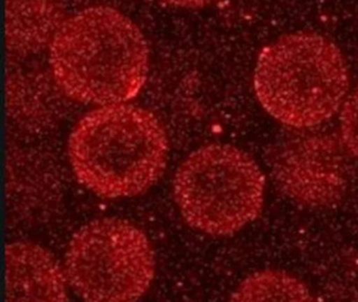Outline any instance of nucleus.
<instances>
[{"label": "nucleus", "instance_id": "1", "mask_svg": "<svg viewBox=\"0 0 358 302\" xmlns=\"http://www.w3.org/2000/svg\"><path fill=\"white\" fill-rule=\"evenodd\" d=\"M49 50L56 84L85 104L127 103L148 79L150 50L143 33L110 6H91L66 18Z\"/></svg>", "mask_w": 358, "mask_h": 302}, {"label": "nucleus", "instance_id": "2", "mask_svg": "<svg viewBox=\"0 0 358 302\" xmlns=\"http://www.w3.org/2000/svg\"><path fill=\"white\" fill-rule=\"evenodd\" d=\"M169 150L158 117L127 102L85 113L68 141L77 180L106 199L137 196L152 188L164 172Z\"/></svg>", "mask_w": 358, "mask_h": 302}, {"label": "nucleus", "instance_id": "3", "mask_svg": "<svg viewBox=\"0 0 358 302\" xmlns=\"http://www.w3.org/2000/svg\"><path fill=\"white\" fill-rule=\"evenodd\" d=\"M257 100L274 119L291 127H314L330 119L349 86L341 50L317 34L282 36L266 46L253 79Z\"/></svg>", "mask_w": 358, "mask_h": 302}, {"label": "nucleus", "instance_id": "4", "mask_svg": "<svg viewBox=\"0 0 358 302\" xmlns=\"http://www.w3.org/2000/svg\"><path fill=\"white\" fill-rule=\"evenodd\" d=\"M265 180L255 159L230 145L213 144L190 153L173 178V195L192 228L228 236L261 213Z\"/></svg>", "mask_w": 358, "mask_h": 302}, {"label": "nucleus", "instance_id": "5", "mask_svg": "<svg viewBox=\"0 0 358 302\" xmlns=\"http://www.w3.org/2000/svg\"><path fill=\"white\" fill-rule=\"evenodd\" d=\"M64 270L69 285L87 301H134L150 289L156 260L138 226L122 218H102L75 233Z\"/></svg>", "mask_w": 358, "mask_h": 302}, {"label": "nucleus", "instance_id": "6", "mask_svg": "<svg viewBox=\"0 0 358 302\" xmlns=\"http://www.w3.org/2000/svg\"><path fill=\"white\" fill-rule=\"evenodd\" d=\"M345 144L329 134L296 136L274 152L272 172L280 190L312 207L332 205L345 193Z\"/></svg>", "mask_w": 358, "mask_h": 302}, {"label": "nucleus", "instance_id": "7", "mask_svg": "<svg viewBox=\"0 0 358 302\" xmlns=\"http://www.w3.org/2000/svg\"><path fill=\"white\" fill-rule=\"evenodd\" d=\"M6 301H66L68 277L55 256L31 241H14L5 249Z\"/></svg>", "mask_w": 358, "mask_h": 302}, {"label": "nucleus", "instance_id": "8", "mask_svg": "<svg viewBox=\"0 0 358 302\" xmlns=\"http://www.w3.org/2000/svg\"><path fill=\"white\" fill-rule=\"evenodd\" d=\"M64 20L62 0H6L8 52L28 56L50 48Z\"/></svg>", "mask_w": 358, "mask_h": 302}, {"label": "nucleus", "instance_id": "9", "mask_svg": "<svg viewBox=\"0 0 358 302\" xmlns=\"http://www.w3.org/2000/svg\"><path fill=\"white\" fill-rule=\"evenodd\" d=\"M307 285L296 277L278 270H265L245 279L232 294L234 301H310Z\"/></svg>", "mask_w": 358, "mask_h": 302}, {"label": "nucleus", "instance_id": "10", "mask_svg": "<svg viewBox=\"0 0 358 302\" xmlns=\"http://www.w3.org/2000/svg\"><path fill=\"white\" fill-rule=\"evenodd\" d=\"M341 140L347 150L358 159V87L345 101L341 115Z\"/></svg>", "mask_w": 358, "mask_h": 302}, {"label": "nucleus", "instance_id": "11", "mask_svg": "<svg viewBox=\"0 0 358 302\" xmlns=\"http://www.w3.org/2000/svg\"><path fill=\"white\" fill-rule=\"evenodd\" d=\"M171 6L183 8H199L209 6L217 0H165Z\"/></svg>", "mask_w": 358, "mask_h": 302}]
</instances>
